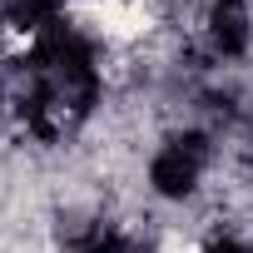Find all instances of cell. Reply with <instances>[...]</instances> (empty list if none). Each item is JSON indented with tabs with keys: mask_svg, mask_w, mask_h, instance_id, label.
I'll list each match as a JSON object with an SVG mask.
<instances>
[{
	"mask_svg": "<svg viewBox=\"0 0 253 253\" xmlns=\"http://www.w3.org/2000/svg\"><path fill=\"white\" fill-rule=\"evenodd\" d=\"M99 99V60L80 30H55L30 45L20 60V114L35 134H60L65 124L84 119Z\"/></svg>",
	"mask_w": 253,
	"mask_h": 253,
	"instance_id": "6da1fadb",
	"label": "cell"
},
{
	"mask_svg": "<svg viewBox=\"0 0 253 253\" xmlns=\"http://www.w3.org/2000/svg\"><path fill=\"white\" fill-rule=\"evenodd\" d=\"M204 169H209V134L189 129L159 144V154L149 159V184L159 199H189L204 184Z\"/></svg>",
	"mask_w": 253,
	"mask_h": 253,
	"instance_id": "7a4b0ae2",
	"label": "cell"
},
{
	"mask_svg": "<svg viewBox=\"0 0 253 253\" xmlns=\"http://www.w3.org/2000/svg\"><path fill=\"white\" fill-rule=\"evenodd\" d=\"M209 45L218 60H238L253 45V10L248 0H209V15H204Z\"/></svg>",
	"mask_w": 253,
	"mask_h": 253,
	"instance_id": "3957f363",
	"label": "cell"
},
{
	"mask_svg": "<svg viewBox=\"0 0 253 253\" xmlns=\"http://www.w3.org/2000/svg\"><path fill=\"white\" fill-rule=\"evenodd\" d=\"M0 20L35 45V40L65 30V0H0Z\"/></svg>",
	"mask_w": 253,
	"mask_h": 253,
	"instance_id": "277c9868",
	"label": "cell"
},
{
	"mask_svg": "<svg viewBox=\"0 0 253 253\" xmlns=\"http://www.w3.org/2000/svg\"><path fill=\"white\" fill-rule=\"evenodd\" d=\"M84 253H139L129 238H119V233H99V238H89V248Z\"/></svg>",
	"mask_w": 253,
	"mask_h": 253,
	"instance_id": "5b68a950",
	"label": "cell"
},
{
	"mask_svg": "<svg viewBox=\"0 0 253 253\" xmlns=\"http://www.w3.org/2000/svg\"><path fill=\"white\" fill-rule=\"evenodd\" d=\"M204 253H253V248H248L243 238H213V243H209Z\"/></svg>",
	"mask_w": 253,
	"mask_h": 253,
	"instance_id": "8992f818",
	"label": "cell"
}]
</instances>
